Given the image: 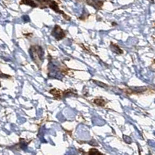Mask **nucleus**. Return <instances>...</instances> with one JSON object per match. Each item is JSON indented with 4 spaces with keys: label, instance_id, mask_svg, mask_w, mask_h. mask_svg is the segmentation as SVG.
Masks as SVG:
<instances>
[{
    "label": "nucleus",
    "instance_id": "nucleus-1",
    "mask_svg": "<svg viewBox=\"0 0 155 155\" xmlns=\"http://www.w3.org/2000/svg\"><path fill=\"white\" fill-rule=\"evenodd\" d=\"M21 4H25V5H28L33 8L39 7V8H51L55 11L58 13L63 15L64 18L67 20H70L71 17L68 16L67 15L64 14L63 11L60 10L58 5L53 1V0H22Z\"/></svg>",
    "mask_w": 155,
    "mask_h": 155
},
{
    "label": "nucleus",
    "instance_id": "nucleus-2",
    "mask_svg": "<svg viewBox=\"0 0 155 155\" xmlns=\"http://www.w3.org/2000/svg\"><path fill=\"white\" fill-rule=\"evenodd\" d=\"M30 54L32 60L37 65V67L41 68L44 61V51L41 46L38 45H33L30 48Z\"/></svg>",
    "mask_w": 155,
    "mask_h": 155
},
{
    "label": "nucleus",
    "instance_id": "nucleus-3",
    "mask_svg": "<svg viewBox=\"0 0 155 155\" xmlns=\"http://www.w3.org/2000/svg\"><path fill=\"white\" fill-rule=\"evenodd\" d=\"M66 34H67V32L62 30L59 25H55L54 28L51 32V35L53 36L57 41H61L64 38L66 37Z\"/></svg>",
    "mask_w": 155,
    "mask_h": 155
},
{
    "label": "nucleus",
    "instance_id": "nucleus-4",
    "mask_svg": "<svg viewBox=\"0 0 155 155\" xmlns=\"http://www.w3.org/2000/svg\"><path fill=\"white\" fill-rule=\"evenodd\" d=\"M86 2L88 5L93 6L95 9H100L103 5L104 1L103 0H86Z\"/></svg>",
    "mask_w": 155,
    "mask_h": 155
},
{
    "label": "nucleus",
    "instance_id": "nucleus-5",
    "mask_svg": "<svg viewBox=\"0 0 155 155\" xmlns=\"http://www.w3.org/2000/svg\"><path fill=\"white\" fill-rule=\"evenodd\" d=\"M50 93L52 94L54 97L57 99H61L63 97V92L59 89H57V88H53V89L50 90Z\"/></svg>",
    "mask_w": 155,
    "mask_h": 155
},
{
    "label": "nucleus",
    "instance_id": "nucleus-6",
    "mask_svg": "<svg viewBox=\"0 0 155 155\" xmlns=\"http://www.w3.org/2000/svg\"><path fill=\"white\" fill-rule=\"evenodd\" d=\"M110 47H111L112 51H113L114 53L117 54H121L124 53V51H122L121 48H120V47L117 45V44L111 43V45H110Z\"/></svg>",
    "mask_w": 155,
    "mask_h": 155
},
{
    "label": "nucleus",
    "instance_id": "nucleus-7",
    "mask_svg": "<svg viewBox=\"0 0 155 155\" xmlns=\"http://www.w3.org/2000/svg\"><path fill=\"white\" fill-rule=\"evenodd\" d=\"M93 102L95 105H97L98 106H101V107H104L106 104V101L102 99V98H98V99H93Z\"/></svg>",
    "mask_w": 155,
    "mask_h": 155
},
{
    "label": "nucleus",
    "instance_id": "nucleus-8",
    "mask_svg": "<svg viewBox=\"0 0 155 155\" xmlns=\"http://www.w3.org/2000/svg\"><path fill=\"white\" fill-rule=\"evenodd\" d=\"M88 154H102L101 152L98 151L96 149H91V150L88 152Z\"/></svg>",
    "mask_w": 155,
    "mask_h": 155
},
{
    "label": "nucleus",
    "instance_id": "nucleus-9",
    "mask_svg": "<svg viewBox=\"0 0 155 155\" xmlns=\"http://www.w3.org/2000/svg\"><path fill=\"white\" fill-rule=\"evenodd\" d=\"M128 138H129V137H127V136H124V140H127V139H128ZM130 141L131 140H130V141H127V143H130Z\"/></svg>",
    "mask_w": 155,
    "mask_h": 155
},
{
    "label": "nucleus",
    "instance_id": "nucleus-10",
    "mask_svg": "<svg viewBox=\"0 0 155 155\" xmlns=\"http://www.w3.org/2000/svg\"><path fill=\"white\" fill-rule=\"evenodd\" d=\"M0 87H1V83H0Z\"/></svg>",
    "mask_w": 155,
    "mask_h": 155
}]
</instances>
